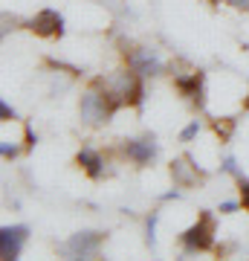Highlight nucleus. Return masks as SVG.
<instances>
[{
  "label": "nucleus",
  "mask_w": 249,
  "mask_h": 261,
  "mask_svg": "<svg viewBox=\"0 0 249 261\" xmlns=\"http://www.w3.org/2000/svg\"><path fill=\"white\" fill-rule=\"evenodd\" d=\"M119 111L116 102H113L110 96L104 93V87L99 82L87 87L81 93V105H78V113H81V122L84 125H93V128H99V125H107L110 116Z\"/></svg>",
  "instance_id": "nucleus-1"
},
{
  "label": "nucleus",
  "mask_w": 249,
  "mask_h": 261,
  "mask_svg": "<svg viewBox=\"0 0 249 261\" xmlns=\"http://www.w3.org/2000/svg\"><path fill=\"white\" fill-rule=\"evenodd\" d=\"M180 244H183L185 252H206L214 247V215L203 212L197 218V224L188 226L183 235H180Z\"/></svg>",
  "instance_id": "nucleus-2"
},
{
  "label": "nucleus",
  "mask_w": 249,
  "mask_h": 261,
  "mask_svg": "<svg viewBox=\"0 0 249 261\" xmlns=\"http://www.w3.org/2000/svg\"><path fill=\"white\" fill-rule=\"evenodd\" d=\"M125 58H128V67L133 70L136 75L142 79H154V75L162 73V58H159L157 49L151 47H133V49H125Z\"/></svg>",
  "instance_id": "nucleus-3"
},
{
  "label": "nucleus",
  "mask_w": 249,
  "mask_h": 261,
  "mask_svg": "<svg viewBox=\"0 0 249 261\" xmlns=\"http://www.w3.org/2000/svg\"><path fill=\"white\" fill-rule=\"evenodd\" d=\"M102 241H104V235L93 232V229L90 232H75L67 244H61V252H64V255H73V258H90V255L99 252Z\"/></svg>",
  "instance_id": "nucleus-4"
},
{
  "label": "nucleus",
  "mask_w": 249,
  "mask_h": 261,
  "mask_svg": "<svg viewBox=\"0 0 249 261\" xmlns=\"http://www.w3.org/2000/svg\"><path fill=\"white\" fill-rule=\"evenodd\" d=\"M26 235H29V226H23V224L3 226L0 229V258L3 261L18 258L20 250H23V244H26Z\"/></svg>",
  "instance_id": "nucleus-5"
},
{
  "label": "nucleus",
  "mask_w": 249,
  "mask_h": 261,
  "mask_svg": "<svg viewBox=\"0 0 249 261\" xmlns=\"http://www.w3.org/2000/svg\"><path fill=\"white\" fill-rule=\"evenodd\" d=\"M177 90L188 99L191 105L203 108V73L200 70H185V73H174Z\"/></svg>",
  "instance_id": "nucleus-6"
},
{
  "label": "nucleus",
  "mask_w": 249,
  "mask_h": 261,
  "mask_svg": "<svg viewBox=\"0 0 249 261\" xmlns=\"http://www.w3.org/2000/svg\"><path fill=\"white\" fill-rule=\"evenodd\" d=\"M29 29L38 32V35H44V38H52V35L61 38L64 35V18L56 9H41L35 18L29 20Z\"/></svg>",
  "instance_id": "nucleus-7"
},
{
  "label": "nucleus",
  "mask_w": 249,
  "mask_h": 261,
  "mask_svg": "<svg viewBox=\"0 0 249 261\" xmlns=\"http://www.w3.org/2000/svg\"><path fill=\"white\" fill-rule=\"evenodd\" d=\"M125 154H128V160H133L136 166H148V163L159 154V145H157L154 137H139V140L125 142Z\"/></svg>",
  "instance_id": "nucleus-8"
},
{
  "label": "nucleus",
  "mask_w": 249,
  "mask_h": 261,
  "mask_svg": "<svg viewBox=\"0 0 249 261\" xmlns=\"http://www.w3.org/2000/svg\"><path fill=\"white\" fill-rule=\"evenodd\" d=\"M171 177H174L177 186H194L200 177V168L191 163V157H177L171 163Z\"/></svg>",
  "instance_id": "nucleus-9"
},
{
  "label": "nucleus",
  "mask_w": 249,
  "mask_h": 261,
  "mask_svg": "<svg viewBox=\"0 0 249 261\" xmlns=\"http://www.w3.org/2000/svg\"><path fill=\"white\" fill-rule=\"evenodd\" d=\"M75 163H78L93 180H99L104 174V157L96 148H81L78 154H75Z\"/></svg>",
  "instance_id": "nucleus-10"
},
{
  "label": "nucleus",
  "mask_w": 249,
  "mask_h": 261,
  "mask_svg": "<svg viewBox=\"0 0 249 261\" xmlns=\"http://www.w3.org/2000/svg\"><path fill=\"white\" fill-rule=\"evenodd\" d=\"M197 134H200V122H197V119H191V122H188V125H185L183 130H180V140H183V142H191L194 137H197Z\"/></svg>",
  "instance_id": "nucleus-11"
},
{
  "label": "nucleus",
  "mask_w": 249,
  "mask_h": 261,
  "mask_svg": "<svg viewBox=\"0 0 249 261\" xmlns=\"http://www.w3.org/2000/svg\"><path fill=\"white\" fill-rule=\"evenodd\" d=\"M232 128H235V119H217V122H214V130H217V134H220V137H223V140H229V137H232Z\"/></svg>",
  "instance_id": "nucleus-12"
},
{
  "label": "nucleus",
  "mask_w": 249,
  "mask_h": 261,
  "mask_svg": "<svg viewBox=\"0 0 249 261\" xmlns=\"http://www.w3.org/2000/svg\"><path fill=\"white\" fill-rule=\"evenodd\" d=\"M238 189H240V203H243V209H249V180L243 174L238 177Z\"/></svg>",
  "instance_id": "nucleus-13"
},
{
  "label": "nucleus",
  "mask_w": 249,
  "mask_h": 261,
  "mask_svg": "<svg viewBox=\"0 0 249 261\" xmlns=\"http://www.w3.org/2000/svg\"><path fill=\"white\" fill-rule=\"evenodd\" d=\"M0 154H3L6 160H15V157L20 154V148H18V145H12L9 140H3V145H0Z\"/></svg>",
  "instance_id": "nucleus-14"
},
{
  "label": "nucleus",
  "mask_w": 249,
  "mask_h": 261,
  "mask_svg": "<svg viewBox=\"0 0 249 261\" xmlns=\"http://www.w3.org/2000/svg\"><path fill=\"white\" fill-rule=\"evenodd\" d=\"M0 116H3V122H9V119H15V116H18V113H15V108H12L6 99L0 102Z\"/></svg>",
  "instance_id": "nucleus-15"
},
{
  "label": "nucleus",
  "mask_w": 249,
  "mask_h": 261,
  "mask_svg": "<svg viewBox=\"0 0 249 261\" xmlns=\"http://www.w3.org/2000/svg\"><path fill=\"white\" fill-rule=\"evenodd\" d=\"M238 209H240V203H238V200H223L217 212H220V215H235Z\"/></svg>",
  "instance_id": "nucleus-16"
},
{
  "label": "nucleus",
  "mask_w": 249,
  "mask_h": 261,
  "mask_svg": "<svg viewBox=\"0 0 249 261\" xmlns=\"http://www.w3.org/2000/svg\"><path fill=\"white\" fill-rule=\"evenodd\" d=\"M154 232H157V212L148 218V244H151V247H154V241H157V238H154Z\"/></svg>",
  "instance_id": "nucleus-17"
},
{
  "label": "nucleus",
  "mask_w": 249,
  "mask_h": 261,
  "mask_svg": "<svg viewBox=\"0 0 249 261\" xmlns=\"http://www.w3.org/2000/svg\"><path fill=\"white\" fill-rule=\"evenodd\" d=\"M223 171H229V174L240 177V168H238V163H235V157H226V160H223Z\"/></svg>",
  "instance_id": "nucleus-18"
},
{
  "label": "nucleus",
  "mask_w": 249,
  "mask_h": 261,
  "mask_svg": "<svg viewBox=\"0 0 249 261\" xmlns=\"http://www.w3.org/2000/svg\"><path fill=\"white\" fill-rule=\"evenodd\" d=\"M35 142H38L35 130H32V128H26V145H29V148H35Z\"/></svg>",
  "instance_id": "nucleus-19"
},
{
  "label": "nucleus",
  "mask_w": 249,
  "mask_h": 261,
  "mask_svg": "<svg viewBox=\"0 0 249 261\" xmlns=\"http://www.w3.org/2000/svg\"><path fill=\"white\" fill-rule=\"evenodd\" d=\"M235 9H249V0H229Z\"/></svg>",
  "instance_id": "nucleus-20"
},
{
  "label": "nucleus",
  "mask_w": 249,
  "mask_h": 261,
  "mask_svg": "<svg viewBox=\"0 0 249 261\" xmlns=\"http://www.w3.org/2000/svg\"><path fill=\"white\" fill-rule=\"evenodd\" d=\"M177 197H180V189H174V192H165V195H162V200H177Z\"/></svg>",
  "instance_id": "nucleus-21"
},
{
  "label": "nucleus",
  "mask_w": 249,
  "mask_h": 261,
  "mask_svg": "<svg viewBox=\"0 0 249 261\" xmlns=\"http://www.w3.org/2000/svg\"><path fill=\"white\" fill-rule=\"evenodd\" d=\"M246 108H249V96H246Z\"/></svg>",
  "instance_id": "nucleus-22"
},
{
  "label": "nucleus",
  "mask_w": 249,
  "mask_h": 261,
  "mask_svg": "<svg viewBox=\"0 0 249 261\" xmlns=\"http://www.w3.org/2000/svg\"><path fill=\"white\" fill-rule=\"evenodd\" d=\"M212 3H217V0H212Z\"/></svg>",
  "instance_id": "nucleus-23"
}]
</instances>
